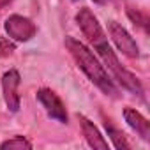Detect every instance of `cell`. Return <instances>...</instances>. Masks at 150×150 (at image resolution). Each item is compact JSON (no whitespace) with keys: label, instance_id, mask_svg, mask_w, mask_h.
I'll use <instances>...</instances> for the list:
<instances>
[{"label":"cell","instance_id":"8","mask_svg":"<svg viewBox=\"0 0 150 150\" xmlns=\"http://www.w3.org/2000/svg\"><path fill=\"white\" fill-rule=\"evenodd\" d=\"M124 118H125L127 125H129L132 131H136L145 141L150 139V122H148L139 111H136V110H132V108H125V110H124Z\"/></svg>","mask_w":150,"mask_h":150},{"label":"cell","instance_id":"10","mask_svg":"<svg viewBox=\"0 0 150 150\" xmlns=\"http://www.w3.org/2000/svg\"><path fill=\"white\" fill-rule=\"evenodd\" d=\"M0 148L2 150H7V148H18V150H30L32 148V143L25 138V136H14V138H11V139H6L4 143H0Z\"/></svg>","mask_w":150,"mask_h":150},{"label":"cell","instance_id":"5","mask_svg":"<svg viewBox=\"0 0 150 150\" xmlns=\"http://www.w3.org/2000/svg\"><path fill=\"white\" fill-rule=\"evenodd\" d=\"M20 83H21V76L16 69H9L7 72H4L2 76V92H4V101H6V106L9 111L16 113L20 110V94H18V88H20Z\"/></svg>","mask_w":150,"mask_h":150},{"label":"cell","instance_id":"7","mask_svg":"<svg viewBox=\"0 0 150 150\" xmlns=\"http://www.w3.org/2000/svg\"><path fill=\"white\" fill-rule=\"evenodd\" d=\"M78 120H80V125H81V132L87 139V143L92 146V148H99V150H108V141L103 138V134L99 132V129L94 125V122H90L87 117L83 115H78Z\"/></svg>","mask_w":150,"mask_h":150},{"label":"cell","instance_id":"9","mask_svg":"<svg viewBox=\"0 0 150 150\" xmlns=\"http://www.w3.org/2000/svg\"><path fill=\"white\" fill-rule=\"evenodd\" d=\"M104 127H106L108 136H110V139L113 141V146H115V148H118V150H129V148H131V145L127 143L124 132H122L120 129H117V127L111 124V120H104Z\"/></svg>","mask_w":150,"mask_h":150},{"label":"cell","instance_id":"1","mask_svg":"<svg viewBox=\"0 0 150 150\" xmlns=\"http://www.w3.org/2000/svg\"><path fill=\"white\" fill-rule=\"evenodd\" d=\"M76 21H78L81 32L85 34V37H87V39L94 44V48L97 50V53H99V57L103 58L104 65L111 71L113 78H115L125 90H129L131 94L143 97V85H141V81L134 76L129 69H125V67L120 64V60L117 58L115 51L111 50V46H110V42H108V37L104 35L103 27L99 25V21H97V18L92 14V11L87 9V7L80 9V13L76 14Z\"/></svg>","mask_w":150,"mask_h":150},{"label":"cell","instance_id":"13","mask_svg":"<svg viewBox=\"0 0 150 150\" xmlns=\"http://www.w3.org/2000/svg\"><path fill=\"white\" fill-rule=\"evenodd\" d=\"M92 2H96L99 6H106V4H115V2H118V0H92Z\"/></svg>","mask_w":150,"mask_h":150},{"label":"cell","instance_id":"2","mask_svg":"<svg viewBox=\"0 0 150 150\" xmlns=\"http://www.w3.org/2000/svg\"><path fill=\"white\" fill-rule=\"evenodd\" d=\"M65 48L69 50V53L72 55V58L76 60L78 67L85 72V76L106 96L110 97H117L118 96V87L113 83V80L110 78L108 71L104 69V65L99 62V58L78 39L74 37H65Z\"/></svg>","mask_w":150,"mask_h":150},{"label":"cell","instance_id":"4","mask_svg":"<svg viewBox=\"0 0 150 150\" xmlns=\"http://www.w3.org/2000/svg\"><path fill=\"white\" fill-rule=\"evenodd\" d=\"M108 32L111 41L115 42V46L118 48V51H122V55L129 57V58H138L139 57V48L136 44V41L131 37V34L117 21H110L108 23Z\"/></svg>","mask_w":150,"mask_h":150},{"label":"cell","instance_id":"3","mask_svg":"<svg viewBox=\"0 0 150 150\" xmlns=\"http://www.w3.org/2000/svg\"><path fill=\"white\" fill-rule=\"evenodd\" d=\"M4 30L9 35V39H13L16 42H27V41H30L35 35L37 27L34 25L32 20H28L25 16L11 14L6 20V23H4Z\"/></svg>","mask_w":150,"mask_h":150},{"label":"cell","instance_id":"11","mask_svg":"<svg viewBox=\"0 0 150 150\" xmlns=\"http://www.w3.org/2000/svg\"><path fill=\"white\" fill-rule=\"evenodd\" d=\"M127 16H129V20H131L134 25H138V27H141L145 32H148L150 20H148V14H146V13H141V11H138V9H127Z\"/></svg>","mask_w":150,"mask_h":150},{"label":"cell","instance_id":"6","mask_svg":"<svg viewBox=\"0 0 150 150\" xmlns=\"http://www.w3.org/2000/svg\"><path fill=\"white\" fill-rule=\"evenodd\" d=\"M37 101L42 104V108L46 110V113L55 118L57 122H62V124H67L69 117H67V111H65V106L62 103V99L50 88H41L37 92Z\"/></svg>","mask_w":150,"mask_h":150},{"label":"cell","instance_id":"12","mask_svg":"<svg viewBox=\"0 0 150 150\" xmlns=\"http://www.w3.org/2000/svg\"><path fill=\"white\" fill-rule=\"evenodd\" d=\"M16 50V44L9 37H0V57H7Z\"/></svg>","mask_w":150,"mask_h":150}]
</instances>
